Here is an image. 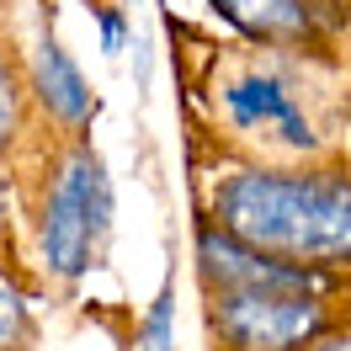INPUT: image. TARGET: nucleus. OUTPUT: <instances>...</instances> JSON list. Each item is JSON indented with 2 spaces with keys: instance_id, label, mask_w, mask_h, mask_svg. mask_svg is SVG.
<instances>
[{
  "instance_id": "20e7f679",
  "label": "nucleus",
  "mask_w": 351,
  "mask_h": 351,
  "mask_svg": "<svg viewBox=\"0 0 351 351\" xmlns=\"http://www.w3.org/2000/svg\"><path fill=\"white\" fill-rule=\"evenodd\" d=\"M208 298V330L219 351H314L335 330L319 293L282 287H223Z\"/></svg>"
},
{
  "instance_id": "1a4fd4ad",
  "label": "nucleus",
  "mask_w": 351,
  "mask_h": 351,
  "mask_svg": "<svg viewBox=\"0 0 351 351\" xmlns=\"http://www.w3.org/2000/svg\"><path fill=\"white\" fill-rule=\"evenodd\" d=\"M138 351H176V282L165 277L138 325Z\"/></svg>"
},
{
  "instance_id": "39448f33",
  "label": "nucleus",
  "mask_w": 351,
  "mask_h": 351,
  "mask_svg": "<svg viewBox=\"0 0 351 351\" xmlns=\"http://www.w3.org/2000/svg\"><path fill=\"white\" fill-rule=\"evenodd\" d=\"M192 261H197L202 293H223V287H282V293H319L325 271H308L293 261H271L261 250H250L245 240H234L229 229H219L213 219L197 223L192 234Z\"/></svg>"
},
{
  "instance_id": "f03ea898",
  "label": "nucleus",
  "mask_w": 351,
  "mask_h": 351,
  "mask_svg": "<svg viewBox=\"0 0 351 351\" xmlns=\"http://www.w3.org/2000/svg\"><path fill=\"white\" fill-rule=\"evenodd\" d=\"M112 234V176L86 133H69L38 202V256L48 277L80 282Z\"/></svg>"
},
{
  "instance_id": "f8f14e48",
  "label": "nucleus",
  "mask_w": 351,
  "mask_h": 351,
  "mask_svg": "<svg viewBox=\"0 0 351 351\" xmlns=\"http://www.w3.org/2000/svg\"><path fill=\"white\" fill-rule=\"evenodd\" d=\"M314 351H351V330H330V335H325Z\"/></svg>"
},
{
  "instance_id": "6e6552de",
  "label": "nucleus",
  "mask_w": 351,
  "mask_h": 351,
  "mask_svg": "<svg viewBox=\"0 0 351 351\" xmlns=\"http://www.w3.org/2000/svg\"><path fill=\"white\" fill-rule=\"evenodd\" d=\"M27 75H22V64H11L5 53H0V154L16 144V133H22V123H27Z\"/></svg>"
},
{
  "instance_id": "9b49d317",
  "label": "nucleus",
  "mask_w": 351,
  "mask_h": 351,
  "mask_svg": "<svg viewBox=\"0 0 351 351\" xmlns=\"http://www.w3.org/2000/svg\"><path fill=\"white\" fill-rule=\"evenodd\" d=\"M123 32H128V22H123L117 11H101V48H107V53L123 48Z\"/></svg>"
},
{
  "instance_id": "423d86ee",
  "label": "nucleus",
  "mask_w": 351,
  "mask_h": 351,
  "mask_svg": "<svg viewBox=\"0 0 351 351\" xmlns=\"http://www.w3.org/2000/svg\"><path fill=\"white\" fill-rule=\"evenodd\" d=\"M27 90H32V96H38V107H43L59 128H69V133H86V123L96 117V96H90L86 75H80V64L69 59V48L59 43L53 32H43L38 48H32Z\"/></svg>"
},
{
  "instance_id": "f257e3e1",
  "label": "nucleus",
  "mask_w": 351,
  "mask_h": 351,
  "mask_svg": "<svg viewBox=\"0 0 351 351\" xmlns=\"http://www.w3.org/2000/svg\"><path fill=\"white\" fill-rule=\"evenodd\" d=\"M208 219L271 261L308 271L351 266V171L346 165H240L219 176Z\"/></svg>"
},
{
  "instance_id": "0eeeda50",
  "label": "nucleus",
  "mask_w": 351,
  "mask_h": 351,
  "mask_svg": "<svg viewBox=\"0 0 351 351\" xmlns=\"http://www.w3.org/2000/svg\"><path fill=\"white\" fill-rule=\"evenodd\" d=\"M229 27H240L250 43L266 48H304L319 32L314 0H208Z\"/></svg>"
},
{
  "instance_id": "7ed1b4c3",
  "label": "nucleus",
  "mask_w": 351,
  "mask_h": 351,
  "mask_svg": "<svg viewBox=\"0 0 351 351\" xmlns=\"http://www.w3.org/2000/svg\"><path fill=\"white\" fill-rule=\"evenodd\" d=\"M213 107L223 128L250 144L266 165H304L325 149L298 75L277 59H245L240 69H229L213 90Z\"/></svg>"
},
{
  "instance_id": "9d476101",
  "label": "nucleus",
  "mask_w": 351,
  "mask_h": 351,
  "mask_svg": "<svg viewBox=\"0 0 351 351\" xmlns=\"http://www.w3.org/2000/svg\"><path fill=\"white\" fill-rule=\"evenodd\" d=\"M32 341V308L11 282H0V351H22Z\"/></svg>"
},
{
  "instance_id": "ddd939ff",
  "label": "nucleus",
  "mask_w": 351,
  "mask_h": 351,
  "mask_svg": "<svg viewBox=\"0 0 351 351\" xmlns=\"http://www.w3.org/2000/svg\"><path fill=\"white\" fill-rule=\"evenodd\" d=\"M0 240H5V186H0Z\"/></svg>"
}]
</instances>
